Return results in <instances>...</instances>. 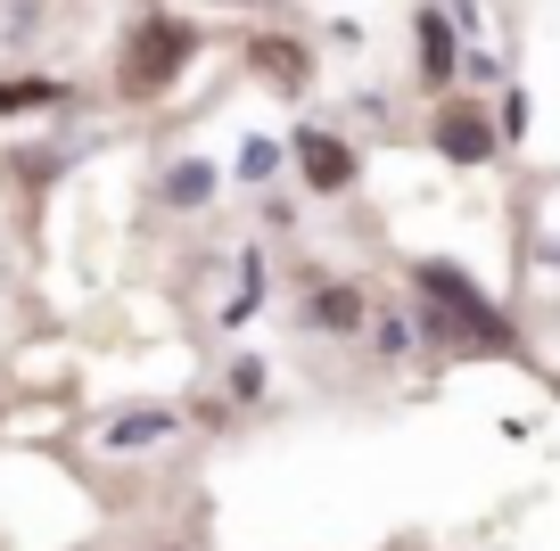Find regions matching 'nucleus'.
Wrapping results in <instances>:
<instances>
[{
    "label": "nucleus",
    "mask_w": 560,
    "mask_h": 551,
    "mask_svg": "<svg viewBox=\"0 0 560 551\" xmlns=\"http://www.w3.org/2000/svg\"><path fill=\"white\" fill-rule=\"evenodd\" d=\"M429 140H438L445 165H487V156H494V124H487L478 99H445L438 124H429Z\"/></svg>",
    "instance_id": "obj_3"
},
{
    "label": "nucleus",
    "mask_w": 560,
    "mask_h": 551,
    "mask_svg": "<svg viewBox=\"0 0 560 551\" xmlns=\"http://www.w3.org/2000/svg\"><path fill=\"white\" fill-rule=\"evenodd\" d=\"M412 321H420V345L438 354H462V362H520V329L494 313V296L478 289L462 263H412Z\"/></svg>",
    "instance_id": "obj_1"
},
{
    "label": "nucleus",
    "mask_w": 560,
    "mask_h": 551,
    "mask_svg": "<svg viewBox=\"0 0 560 551\" xmlns=\"http://www.w3.org/2000/svg\"><path fill=\"white\" fill-rule=\"evenodd\" d=\"M420 67L438 74V83L454 74V25H445V17H420Z\"/></svg>",
    "instance_id": "obj_9"
},
{
    "label": "nucleus",
    "mask_w": 560,
    "mask_h": 551,
    "mask_svg": "<svg viewBox=\"0 0 560 551\" xmlns=\"http://www.w3.org/2000/svg\"><path fill=\"white\" fill-rule=\"evenodd\" d=\"M272 173H280V149L272 140H247L240 149V181H272Z\"/></svg>",
    "instance_id": "obj_12"
},
{
    "label": "nucleus",
    "mask_w": 560,
    "mask_h": 551,
    "mask_svg": "<svg viewBox=\"0 0 560 551\" xmlns=\"http://www.w3.org/2000/svg\"><path fill=\"white\" fill-rule=\"evenodd\" d=\"M256 313H264V263L247 256V263H240V296H231V305H223V321L240 329V321H256Z\"/></svg>",
    "instance_id": "obj_10"
},
{
    "label": "nucleus",
    "mask_w": 560,
    "mask_h": 551,
    "mask_svg": "<svg viewBox=\"0 0 560 551\" xmlns=\"http://www.w3.org/2000/svg\"><path fill=\"white\" fill-rule=\"evenodd\" d=\"M190 58H198V25H190V17H149V25L132 34V50H124V91H132V99H149V91H165Z\"/></svg>",
    "instance_id": "obj_2"
},
{
    "label": "nucleus",
    "mask_w": 560,
    "mask_h": 551,
    "mask_svg": "<svg viewBox=\"0 0 560 551\" xmlns=\"http://www.w3.org/2000/svg\"><path fill=\"white\" fill-rule=\"evenodd\" d=\"M231 387H240V396H264V362H256V354H247V362H240V371H231Z\"/></svg>",
    "instance_id": "obj_14"
},
{
    "label": "nucleus",
    "mask_w": 560,
    "mask_h": 551,
    "mask_svg": "<svg viewBox=\"0 0 560 551\" xmlns=\"http://www.w3.org/2000/svg\"><path fill=\"white\" fill-rule=\"evenodd\" d=\"M404 345H412V329H404V321H380V354L404 362Z\"/></svg>",
    "instance_id": "obj_13"
},
{
    "label": "nucleus",
    "mask_w": 560,
    "mask_h": 551,
    "mask_svg": "<svg viewBox=\"0 0 560 551\" xmlns=\"http://www.w3.org/2000/svg\"><path fill=\"white\" fill-rule=\"evenodd\" d=\"M256 67L280 74V83H305V50L298 42H256Z\"/></svg>",
    "instance_id": "obj_11"
},
{
    "label": "nucleus",
    "mask_w": 560,
    "mask_h": 551,
    "mask_svg": "<svg viewBox=\"0 0 560 551\" xmlns=\"http://www.w3.org/2000/svg\"><path fill=\"white\" fill-rule=\"evenodd\" d=\"M305 321L330 329V338H354V329L371 321V305H363V289H347V280H322L314 305H305Z\"/></svg>",
    "instance_id": "obj_6"
},
{
    "label": "nucleus",
    "mask_w": 560,
    "mask_h": 551,
    "mask_svg": "<svg viewBox=\"0 0 560 551\" xmlns=\"http://www.w3.org/2000/svg\"><path fill=\"white\" fill-rule=\"evenodd\" d=\"M174 429H182V420L165 412V403H132V412H116V420L100 429V445H107V453H140V445H165Z\"/></svg>",
    "instance_id": "obj_5"
},
{
    "label": "nucleus",
    "mask_w": 560,
    "mask_h": 551,
    "mask_svg": "<svg viewBox=\"0 0 560 551\" xmlns=\"http://www.w3.org/2000/svg\"><path fill=\"white\" fill-rule=\"evenodd\" d=\"M158 198H165V207H207V198H214V165H207V156H182V165L158 181Z\"/></svg>",
    "instance_id": "obj_8"
},
{
    "label": "nucleus",
    "mask_w": 560,
    "mask_h": 551,
    "mask_svg": "<svg viewBox=\"0 0 560 551\" xmlns=\"http://www.w3.org/2000/svg\"><path fill=\"white\" fill-rule=\"evenodd\" d=\"M298 173H305V190L338 198V190H354V149L338 132H322V124H305L298 132Z\"/></svg>",
    "instance_id": "obj_4"
},
{
    "label": "nucleus",
    "mask_w": 560,
    "mask_h": 551,
    "mask_svg": "<svg viewBox=\"0 0 560 551\" xmlns=\"http://www.w3.org/2000/svg\"><path fill=\"white\" fill-rule=\"evenodd\" d=\"M58 99H67V83H50V74H0V116H42Z\"/></svg>",
    "instance_id": "obj_7"
}]
</instances>
